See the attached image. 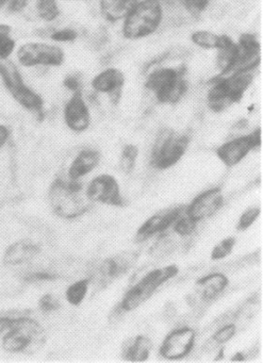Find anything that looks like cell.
<instances>
[{
    "label": "cell",
    "mask_w": 263,
    "mask_h": 363,
    "mask_svg": "<svg viewBox=\"0 0 263 363\" xmlns=\"http://www.w3.org/2000/svg\"><path fill=\"white\" fill-rule=\"evenodd\" d=\"M235 243H237V239L233 237H228L222 240L220 243L214 246L211 255H210V259L212 261H218L226 258L233 252Z\"/></svg>",
    "instance_id": "29"
},
{
    "label": "cell",
    "mask_w": 263,
    "mask_h": 363,
    "mask_svg": "<svg viewBox=\"0 0 263 363\" xmlns=\"http://www.w3.org/2000/svg\"><path fill=\"white\" fill-rule=\"evenodd\" d=\"M101 160V155L99 150H82L72 161L69 167V179L79 180L84 176L92 173Z\"/></svg>",
    "instance_id": "20"
},
{
    "label": "cell",
    "mask_w": 263,
    "mask_h": 363,
    "mask_svg": "<svg viewBox=\"0 0 263 363\" xmlns=\"http://www.w3.org/2000/svg\"><path fill=\"white\" fill-rule=\"evenodd\" d=\"M45 329L29 316H1L0 341L1 347L10 354H33L46 343Z\"/></svg>",
    "instance_id": "1"
},
{
    "label": "cell",
    "mask_w": 263,
    "mask_h": 363,
    "mask_svg": "<svg viewBox=\"0 0 263 363\" xmlns=\"http://www.w3.org/2000/svg\"><path fill=\"white\" fill-rule=\"evenodd\" d=\"M162 4V0H138L124 18L123 37L127 40H141L154 35L163 21Z\"/></svg>",
    "instance_id": "5"
},
{
    "label": "cell",
    "mask_w": 263,
    "mask_h": 363,
    "mask_svg": "<svg viewBox=\"0 0 263 363\" xmlns=\"http://www.w3.org/2000/svg\"><path fill=\"white\" fill-rule=\"evenodd\" d=\"M186 74L184 65L155 69L146 78V90L152 92L161 105H176L188 91Z\"/></svg>",
    "instance_id": "4"
},
{
    "label": "cell",
    "mask_w": 263,
    "mask_h": 363,
    "mask_svg": "<svg viewBox=\"0 0 263 363\" xmlns=\"http://www.w3.org/2000/svg\"><path fill=\"white\" fill-rule=\"evenodd\" d=\"M9 3L10 0H0V10L4 9Z\"/></svg>",
    "instance_id": "42"
},
{
    "label": "cell",
    "mask_w": 263,
    "mask_h": 363,
    "mask_svg": "<svg viewBox=\"0 0 263 363\" xmlns=\"http://www.w3.org/2000/svg\"><path fill=\"white\" fill-rule=\"evenodd\" d=\"M228 284L229 279L225 274L214 272L197 279L195 282L196 294L201 301L209 303L222 294Z\"/></svg>",
    "instance_id": "19"
},
{
    "label": "cell",
    "mask_w": 263,
    "mask_h": 363,
    "mask_svg": "<svg viewBox=\"0 0 263 363\" xmlns=\"http://www.w3.org/2000/svg\"><path fill=\"white\" fill-rule=\"evenodd\" d=\"M231 361H244L245 360V356H244V352H235V354H233V357H231L230 359Z\"/></svg>",
    "instance_id": "40"
},
{
    "label": "cell",
    "mask_w": 263,
    "mask_h": 363,
    "mask_svg": "<svg viewBox=\"0 0 263 363\" xmlns=\"http://www.w3.org/2000/svg\"><path fill=\"white\" fill-rule=\"evenodd\" d=\"M154 343L145 335H137L125 341L122 347V358L131 362H144L150 358Z\"/></svg>",
    "instance_id": "21"
},
{
    "label": "cell",
    "mask_w": 263,
    "mask_h": 363,
    "mask_svg": "<svg viewBox=\"0 0 263 363\" xmlns=\"http://www.w3.org/2000/svg\"><path fill=\"white\" fill-rule=\"evenodd\" d=\"M178 273L179 267L176 264L167 265L150 272L127 291L118 308L123 312L135 311L148 299L152 298L161 286L177 276Z\"/></svg>",
    "instance_id": "7"
},
{
    "label": "cell",
    "mask_w": 263,
    "mask_h": 363,
    "mask_svg": "<svg viewBox=\"0 0 263 363\" xmlns=\"http://www.w3.org/2000/svg\"><path fill=\"white\" fill-rule=\"evenodd\" d=\"M91 279L84 278V279L77 280L67 286L65 291V298L67 303L73 307H78L84 303L88 295L89 289H90Z\"/></svg>",
    "instance_id": "24"
},
{
    "label": "cell",
    "mask_w": 263,
    "mask_h": 363,
    "mask_svg": "<svg viewBox=\"0 0 263 363\" xmlns=\"http://www.w3.org/2000/svg\"><path fill=\"white\" fill-rule=\"evenodd\" d=\"M139 258V252L127 250V252H118V254L105 259L99 264L96 276H95L96 288L103 290L113 284L116 280L126 275L137 264Z\"/></svg>",
    "instance_id": "10"
},
{
    "label": "cell",
    "mask_w": 263,
    "mask_h": 363,
    "mask_svg": "<svg viewBox=\"0 0 263 363\" xmlns=\"http://www.w3.org/2000/svg\"><path fill=\"white\" fill-rule=\"evenodd\" d=\"M125 78L123 72L120 69L109 67L105 71L97 74L92 80V88L95 92L101 94H108L110 101L114 106L118 105L121 97H122V91L124 88Z\"/></svg>",
    "instance_id": "17"
},
{
    "label": "cell",
    "mask_w": 263,
    "mask_h": 363,
    "mask_svg": "<svg viewBox=\"0 0 263 363\" xmlns=\"http://www.w3.org/2000/svg\"><path fill=\"white\" fill-rule=\"evenodd\" d=\"M216 63L220 69V76H226L233 73L237 69L239 60V48L237 44L233 42L228 35H224L222 46L218 50Z\"/></svg>",
    "instance_id": "22"
},
{
    "label": "cell",
    "mask_w": 263,
    "mask_h": 363,
    "mask_svg": "<svg viewBox=\"0 0 263 363\" xmlns=\"http://www.w3.org/2000/svg\"><path fill=\"white\" fill-rule=\"evenodd\" d=\"M261 214V209L259 207H250L246 209L240 216L239 222L237 224V230L245 231L252 226L254 222L258 220Z\"/></svg>",
    "instance_id": "31"
},
{
    "label": "cell",
    "mask_w": 263,
    "mask_h": 363,
    "mask_svg": "<svg viewBox=\"0 0 263 363\" xmlns=\"http://www.w3.org/2000/svg\"><path fill=\"white\" fill-rule=\"evenodd\" d=\"M0 79L12 99L27 111L43 118L44 99L39 93L27 86L18 67L8 60H0Z\"/></svg>",
    "instance_id": "6"
},
{
    "label": "cell",
    "mask_w": 263,
    "mask_h": 363,
    "mask_svg": "<svg viewBox=\"0 0 263 363\" xmlns=\"http://www.w3.org/2000/svg\"><path fill=\"white\" fill-rule=\"evenodd\" d=\"M235 333H237V326L233 323H229L218 329L212 335V340L218 345H223V344L230 341L235 337Z\"/></svg>",
    "instance_id": "32"
},
{
    "label": "cell",
    "mask_w": 263,
    "mask_h": 363,
    "mask_svg": "<svg viewBox=\"0 0 263 363\" xmlns=\"http://www.w3.org/2000/svg\"><path fill=\"white\" fill-rule=\"evenodd\" d=\"M224 352H225V347L223 346L222 348H220V352H218V356L214 358V361H220L222 360L223 358H224Z\"/></svg>",
    "instance_id": "41"
},
{
    "label": "cell",
    "mask_w": 263,
    "mask_h": 363,
    "mask_svg": "<svg viewBox=\"0 0 263 363\" xmlns=\"http://www.w3.org/2000/svg\"><path fill=\"white\" fill-rule=\"evenodd\" d=\"M197 224L198 223L195 222L184 213L173 225L174 231L180 237H189L196 230Z\"/></svg>",
    "instance_id": "30"
},
{
    "label": "cell",
    "mask_w": 263,
    "mask_h": 363,
    "mask_svg": "<svg viewBox=\"0 0 263 363\" xmlns=\"http://www.w3.org/2000/svg\"><path fill=\"white\" fill-rule=\"evenodd\" d=\"M224 205V195L222 189L211 188L199 193L184 208V214L196 223L207 220L220 211Z\"/></svg>",
    "instance_id": "14"
},
{
    "label": "cell",
    "mask_w": 263,
    "mask_h": 363,
    "mask_svg": "<svg viewBox=\"0 0 263 363\" xmlns=\"http://www.w3.org/2000/svg\"><path fill=\"white\" fill-rule=\"evenodd\" d=\"M261 146V129L256 128L250 135H241L222 144L216 150V157L227 167H233L246 158L252 150Z\"/></svg>",
    "instance_id": "11"
},
{
    "label": "cell",
    "mask_w": 263,
    "mask_h": 363,
    "mask_svg": "<svg viewBox=\"0 0 263 363\" xmlns=\"http://www.w3.org/2000/svg\"><path fill=\"white\" fill-rule=\"evenodd\" d=\"M181 3L189 13L193 16H198L207 9L210 0H181Z\"/></svg>",
    "instance_id": "33"
},
{
    "label": "cell",
    "mask_w": 263,
    "mask_h": 363,
    "mask_svg": "<svg viewBox=\"0 0 263 363\" xmlns=\"http://www.w3.org/2000/svg\"><path fill=\"white\" fill-rule=\"evenodd\" d=\"M63 86L71 92H82V82L76 75H69L63 80Z\"/></svg>",
    "instance_id": "37"
},
{
    "label": "cell",
    "mask_w": 263,
    "mask_h": 363,
    "mask_svg": "<svg viewBox=\"0 0 263 363\" xmlns=\"http://www.w3.org/2000/svg\"><path fill=\"white\" fill-rule=\"evenodd\" d=\"M50 39L56 43H73L78 39V33L72 28L60 29L55 31Z\"/></svg>",
    "instance_id": "34"
},
{
    "label": "cell",
    "mask_w": 263,
    "mask_h": 363,
    "mask_svg": "<svg viewBox=\"0 0 263 363\" xmlns=\"http://www.w3.org/2000/svg\"><path fill=\"white\" fill-rule=\"evenodd\" d=\"M40 252H41V247L33 240H18L8 246L7 250L4 252L3 262L4 264L10 265V267L24 264L33 260Z\"/></svg>",
    "instance_id": "18"
},
{
    "label": "cell",
    "mask_w": 263,
    "mask_h": 363,
    "mask_svg": "<svg viewBox=\"0 0 263 363\" xmlns=\"http://www.w3.org/2000/svg\"><path fill=\"white\" fill-rule=\"evenodd\" d=\"M63 118L69 130L76 133H84L91 125V113L82 92L73 93L65 104Z\"/></svg>",
    "instance_id": "16"
},
{
    "label": "cell",
    "mask_w": 263,
    "mask_h": 363,
    "mask_svg": "<svg viewBox=\"0 0 263 363\" xmlns=\"http://www.w3.org/2000/svg\"><path fill=\"white\" fill-rule=\"evenodd\" d=\"M186 205L173 206L167 209L161 210L145 220L135 233V241L145 242L150 238L169 230L176 220L184 213Z\"/></svg>",
    "instance_id": "15"
},
{
    "label": "cell",
    "mask_w": 263,
    "mask_h": 363,
    "mask_svg": "<svg viewBox=\"0 0 263 363\" xmlns=\"http://www.w3.org/2000/svg\"><path fill=\"white\" fill-rule=\"evenodd\" d=\"M28 0H10L9 9L11 12H20L26 8Z\"/></svg>",
    "instance_id": "39"
},
{
    "label": "cell",
    "mask_w": 263,
    "mask_h": 363,
    "mask_svg": "<svg viewBox=\"0 0 263 363\" xmlns=\"http://www.w3.org/2000/svg\"><path fill=\"white\" fill-rule=\"evenodd\" d=\"M39 308L44 313H50V312L57 311L60 308V303L58 299L52 294H44L41 298L39 299Z\"/></svg>",
    "instance_id": "35"
},
{
    "label": "cell",
    "mask_w": 263,
    "mask_h": 363,
    "mask_svg": "<svg viewBox=\"0 0 263 363\" xmlns=\"http://www.w3.org/2000/svg\"><path fill=\"white\" fill-rule=\"evenodd\" d=\"M254 72H233L226 76L212 79V86L207 95L208 107L214 113H220L243 99L254 82Z\"/></svg>",
    "instance_id": "3"
},
{
    "label": "cell",
    "mask_w": 263,
    "mask_h": 363,
    "mask_svg": "<svg viewBox=\"0 0 263 363\" xmlns=\"http://www.w3.org/2000/svg\"><path fill=\"white\" fill-rule=\"evenodd\" d=\"M22 67H59L65 63V52L60 46L43 42H28L23 44L16 52Z\"/></svg>",
    "instance_id": "9"
},
{
    "label": "cell",
    "mask_w": 263,
    "mask_h": 363,
    "mask_svg": "<svg viewBox=\"0 0 263 363\" xmlns=\"http://www.w3.org/2000/svg\"><path fill=\"white\" fill-rule=\"evenodd\" d=\"M59 276L56 274L48 273V272H35V273L28 274L25 276L24 279L26 281H54L58 279Z\"/></svg>",
    "instance_id": "36"
},
{
    "label": "cell",
    "mask_w": 263,
    "mask_h": 363,
    "mask_svg": "<svg viewBox=\"0 0 263 363\" xmlns=\"http://www.w3.org/2000/svg\"><path fill=\"white\" fill-rule=\"evenodd\" d=\"M11 137V130L6 125L0 124V150L5 147Z\"/></svg>",
    "instance_id": "38"
},
{
    "label": "cell",
    "mask_w": 263,
    "mask_h": 363,
    "mask_svg": "<svg viewBox=\"0 0 263 363\" xmlns=\"http://www.w3.org/2000/svg\"><path fill=\"white\" fill-rule=\"evenodd\" d=\"M138 0H99L101 16L107 22L116 23L124 20Z\"/></svg>",
    "instance_id": "23"
},
{
    "label": "cell",
    "mask_w": 263,
    "mask_h": 363,
    "mask_svg": "<svg viewBox=\"0 0 263 363\" xmlns=\"http://www.w3.org/2000/svg\"><path fill=\"white\" fill-rule=\"evenodd\" d=\"M48 201L52 212L63 220L82 218L92 208L93 201L86 194V188L79 180L57 178L48 190Z\"/></svg>",
    "instance_id": "2"
},
{
    "label": "cell",
    "mask_w": 263,
    "mask_h": 363,
    "mask_svg": "<svg viewBox=\"0 0 263 363\" xmlns=\"http://www.w3.org/2000/svg\"><path fill=\"white\" fill-rule=\"evenodd\" d=\"M196 342V331L192 327L174 329L165 335L159 354L167 360H181L192 352Z\"/></svg>",
    "instance_id": "12"
},
{
    "label": "cell",
    "mask_w": 263,
    "mask_h": 363,
    "mask_svg": "<svg viewBox=\"0 0 263 363\" xmlns=\"http://www.w3.org/2000/svg\"><path fill=\"white\" fill-rule=\"evenodd\" d=\"M139 147L133 144H127L122 150L120 157V169L123 173L131 174L137 164Z\"/></svg>",
    "instance_id": "28"
},
{
    "label": "cell",
    "mask_w": 263,
    "mask_h": 363,
    "mask_svg": "<svg viewBox=\"0 0 263 363\" xmlns=\"http://www.w3.org/2000/svg\"><path fill=\"white\" fill-rule=\"evenodd\" d=\"M224 35H216L208 30H197L191 35V41L197 48L203 50H220Z\"/></svg>",
    "instance_id": "25"
},
{
    "label": "cell",
    "mask_w": 263,
    "mask_h": 363,
    "mask_svg": "<svg viewBox=\"0 0 263 363\" xmlns=\"http://www.w3.org/2000/svg\"><path fill=\"white\" fill-rule=\"evenodd\" d=\"M16 50V41L12 38V27L0 23V60H8Z\"/></svg>",
    "instance_id": "26"
},
{
    "label": "cell",
    "mask_w": 263,
    "mask_h": 363,
    "mask_svg": "<svg viewBox=\"0 0 263 363\" xmlns=\"http://www.w3.org/2000/svg\"><path fill=\"white\" fill-rule=\"evenodd\" d=\"M86 194L93 203L116 208H125L127 206L118 180L109 174H101L93 178L86 186Z\"/></svg>",
    "instance_id": "13"
},
{
    "label": "cell",
    "mask_w": 263,
    "mask_h": 363,
    "mask_svg": "<svg viewBox=\"0 0 263 363\" xmlns=\"http://www.w3.org/2000/svg\"><path fill=\"white\" fill-rule=\"evenodd\" d=\"M37 12L44 22L52 23L60 16L58 0H37Z\"/></svg>",
    "instance_id": "27"
},
{
    "label": "cell",
    "mask_w": 263,
    "mask_h": 363,
    "mask_svg": "<svg viewBox=\"0 0 263 363\" xmlns=\"http://www.w3.org/2000/svg\"><path fill=\"white\" fill-rule=\"evenodd\" d=\"M190 145L189 135L176 133L173 129L160 131L152 146L150 167L157 171H167L175 167L186 155Z\"/></svg>",
    "instance_id": "8"
}]
</instances>
